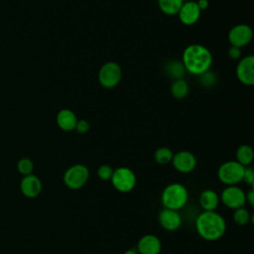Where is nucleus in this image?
Wrapping results in <instances>:
<instances>
[{
    "label": "nucleus",
    "instance_id": "1",
    "mask_svg": "<svg viewBox=\"0 0 254 254\" xmlns=\"http://www.w3.org/2000/svg\"><path fill=\"white\" fill-rule=\"evenodd\" d=\"M182 63L186 71L199 75L210 68L212 55L206 47L200 44H190L183 52Z\"/></svg>",
    "mask_w": 254,
    "mask_h": 254
},
{
    "label": "nucleus",
    "instance_id": "2",
    "mask_svg": "<svg viewBox=\"0 0 254 254\" xmlns=\"http://www.w3.org/2000/svg\"><path fill=\"white\" fill-rule=\"evenodd\" d=\"M226 221L216 211H202L195 219L197 234L206 241H216L226 232Z\"/></svg>",
    "mask_w": 254,
    "mask_h": 254
},
{
    "label": "nucleus",
    "instance_id": "3",
    "mask_svg": "<svg viewBox=\"0 0 254 254\" xmlns=\"http://www.w3.org/2000/svg\"><path fill=\"white\" fill-rule=\"evenodd\" d=\"M189 199L187 188L180 183H171L166 186L161 194V202L164 208L180 210Z\"/></svg>",
    "mask_w": 254,
    "mask_h": 254
},
{
    "label": "nucleus",
    "instance_id": "4",
    "mask_svg": "<svg viewBox=\"0 0 254 254\" xmlns=\"http://www.w3.org/2000/svg\"><path fill=\"white\" fill-rule=\"evenodd\" d=\"M245 167L237 161L222 163L217 170L218 180L225 186H237L242 182Z\"/></svg>",
    "mask_w": 254,
    "mask_h": 254
},
{
    "label": "nucleus",
    "instance_id": "5",
    "mask_svg": "<svg viewBox=\"0 0 254 254\" xmlns=\"http://www.w3.org/2000/svg\"><path fill=\"white\" fill-rule=\"evenodd\" d=\"M110 181L113 188L123 193L131 191L137 183L135 173L128 167H119L113 170Z\"/></svg>",
    "mask_w": 254,
    "mask_h": 254
},
{
    "label": "nucleus",
    "instance_id": "6",
    "mask_svg": "<svg viewBox=\"0 0 254 254\" xmlns=\"http://www.w3.org/2000/svg\"><path fill=\"white\" fill-rule=\"evenodd\" d=\"M89 179V170L85 165L75 164L66 169L63 180L64 185L73 190L81 189Z\"/></svg>",
    "mask_w": 254,
    "mask_h": 254
},
{
    "label": "nucleus",
    "instance_id": "7",
    "mask_svg": "<svg viewBox=\"0 0 254 254\" xmlns=\"http://www.w3.org/2000/svg\"><path fill=\"white\" fill-rule=\"evenodd\" d=\"M98 81L105 88L117 86L122 78V69L119 64L115 62H106L98 70Z\"/></svg>",
    "mask_w": 254,
    "mask_h": 254
},
{
    "label": "nucleus",
    "instance_id": "8",
    "mask_svg": "<svg viewBox=\"0 0 254 254\" xmlns=\"http://www.w3.org/2000/svg\"><path fill=\"white\" fill-rule=\"evenodd\" d=\"M219 199L227 208L233 210L244 206L246 203L245 191L238 186H226L221 191Z\"/></svg>",
    "mask_w": 254,
    "mask_h": 254
},
{
    "label": "nucleus",
    "instance_id": "9",
    "mask_svg": "<svg viewBox=\"0 0 254 254\" xmlns=\"http://www.w3.org/2000/svg\"><path fill=\"white\" fill-rule=\"evenodd\" d=\"M253 38V31L249 25L238 24L233 26L228 32V41L230 46L243 48L247 46Z\"/></svg>",
    "mask_w": 254,
    "mask_h": 254
},
{
    "label": "nucleus",
    "instance_id": "10",
    "mask_svg": "<svg viewBox=\"0 0 254 254\" xmlns=\"http://www.w3.org/2000/svg\"><path fill=\"white\" fill-rule=\"evenodd\" d=\"M235 72L242 84L252 86L254 84V57L249 55L241 58L236 65Z\"/></svg>",
    "mask_w": 254,
    "mask_h": 254
},
{
    "label": "nucleus",
    "instance_id": "11",
    "mask_svg": "<svg viewBox=\"0 0 254 254\" xmlns=\"http://www.w3.org/2000/svg\"><path fill=\"white\" fill-rule=\"evenodd\" d=\"M171 163L178 172L183 174H189L196 167V159L190 151H179L175 153Z\"/></svg>",
    "mask_w": 254,
    "mask_h": 254
},
{
    "label": "nucleus",
    "instance_id": "12",
    "mask_svg": "<svg viewBox=\"0 0 254 254\" xmlns=\"http://www.w3.org/2000/svg\"><path fill=\"white\" fill-rule=\"evenodd\" d=\"M158 221L163 229L166 231H177L183 222L182 216L178 210L163 208L158 215Z\"/></svg>",
    "mask_w": 254,
    "mask_h": 254
},
{
    "label": "nucleus",
    "instance_id": "13",
    "mask_svg": "<svg viewBox=\"0 0 254 254\" xmlns=\"http://www.w3.org/2000/svg\"><path fill=\"white\" fill-rule=\"evenodd\" d=\"M201 11L198 8L196 2L194 1H188L184 2L179 13V19L182 24L186 26L194 25L200 18Z\"/></svg>",
    "mask_w": 254,
    "mask_h": 254
},
{
    "label": "nucleus",
    "instance_id": "14",
    "mask_svg": "<svg viewBox=\"0 0 254 254\" xmlns=\"http://www.w3.org/2000/svg\"><path fill=\"white\" fill-rule=\"evenodd\" d=\"M136 249L139 254H160L162 243L158 236L146 234L138 240Z\"/></svg>",
    "mask_w": 254,
    "mask_h": 254
},
{
    "label": "nucleus",
    "instance_id": "15",
    "mask_svg": "<svg viewBox=\"0 0 254 254\" xmlns=\"http://www.w3.org/2000/svg\"><path fill=\"white\" fill-rule=\"evenodd\" d=\"M42 188L41 180L33 174L23 177L20 183L21 192L28 198L37 197L41 193Z\"/></svg>",
    "mask_w": 254,
    "mask_h": 254
},
{
    "label": "nucleus",
    "instance_id": "16",
    "mask_svg": "<svg viewBox=\"0 0 254 254\" xmlns=\"http://www.w3.org/2000/svg\"><path fill=\"white\" fill-rule=\"evenodd\" d=\"M57 124L58 126L65 132H69L75 129L77 122V117L74 112L68 108H64L57 114Z\"/></svg>",
    "mask_w": 254,
    "mask_h": 254
},
{
    "label": "nucleus",
    "instance_id": "17",
    "mask_svg": "<svg viewBox=\"0 0 254 254\" xmlns=\"http://www.w3.org/2000/svg\"><path fill=\"white\" fill-rule=\"evenodd\" d=\"M219 196L213 190H204L200 192L198 202L203 211H215L219 204Z\"/></svg>",
    "mask_w": 254,
    "mask_h": 254
},
{
    "label": "nucleus",
    "instance_id": "18",
    "mask_svg": "<svg viewBox=\"0 0 254 254\" xmlns=\"http://www.w3.org/2000/svg\"><path fill=\"white\" fill-rule=\"evenodd\" d=\"M164 70H165L166 74L169 77L173 78L174 80L183 78V76L186 72V69L184 67L183 63L181 61H178V60L168 61L165 64V66H164Z\"/></svg>",
    "mask_w": 254,
    "mask_h": 254
},
{
    "label": "nucleus",
    "instance_id": "19",
    "mask_svg": "<svg viewBox=\"0 0 254 254\" xmlns=\"http://www.w3.org/2000/svg\"><path fill=\"white\" fill-rule=\"evenodd\" d=\"M235 158L239 164H241L244 167H248L252 164L254 159V152L251 146L243 144L240 145L235 153Z\"/></svg>",
    "mask_w": 254,
    "mask_h": 254
},
{
    "label": "nucleus",
    "instance_id": "20",
    "mask_svg": "<svg viewBox=\"0 0 254 254\" xmlns=\"http://www.w3.org/2000/svg\"><path fill=\"white\" fill-rule=\"evenodd\" d=\"M183 3L184 0H158L160 10L168 16L178 15Z\"/></svg>",
    "mask_w": 254,
    "mask_h": 254
},
{
    "label": "nucleus",
    "instance_id": "21",
    "mask_svg": "<svg viewBox=\"0 0 254 254\" xmlns=\"http://www.w3.org/2000/svg\"><path fill=\"white\" fill-rule=\"evenodd\" d=\"M190 92V86L184 78L175 79L171 85V94L177 99H184Z\"/></svg>",
    "mask_w": 254,
    "mask_h": 254
},
{
    "label": "nucleus",
    "instance_id": "22",
    "mask_svg": "<svg viewBox=\"0 0 254 254\" xmlns=\"http://www.w3.org/2000/svg\"><path fill=\"white\" fill-rule=\"evenodd\" d=\"M232 218L235 224L239 226H244L253 220V215L249 212V210L246 207L242 206L233 210Z\"/></svg>",
    "mask_w": 254,
    "mask_h": 254
},
{
    "label": "nucleus",
    "instance_id": "23",
    "mask_svg": "<svg viewBox=\"0 0 254 254\" xmlns=\"http://www.w3.org/2000/svg\"><path fill=\"white\" fill-rule=\"evenodd\" d=\"M173 156V151L168 147H160L154 153V159L160 165H166L171 163Z\"/></svg>",
    "mask_w": 254,
    "mask_h": 254
},
{
    "label": "nucleus",
    "instance_id": "24",
    "mask_svg": "<svg viewBox=\"0 0 254 254\" xmlns=\"http://www.w3.org/2000/svg\"><path fill=\"white\" fill-rule=\"evenodd\" d=\"M17 170L23 177L31 175L34 171V164L29 158H22L17 163Z\"/></svg>",
    "mask_w": 254,
    "mask_h": 254
},
{
    "label": "nucleus",
    "instance_id": "25",
    "mask_svg": "<svg viewBox=\"0 0 254 254\" xmlns=\"http://www.w3.org/2000/svg\"><path fill=\"white\" fill-rule=\"evenodd\" d=\"M198 80L202 86L211 87L216 83V75L214 72L208 69L198 75Z\"/></svg>",
    "mask_w": 254,
    "mask_h": 254
},
{
    "label": "nucleus",
    "instance_id": "26",
    "mask_svg": "<svg viewBox=\"0 0 254 254\" xmlns=\"http://www.w3.org/2000/svg\"><path fill=\"white\" fill-rule=\"evenodd\" d=\"M113 174V169L109 165H101L97 169V176L102 181H110Z\"/></svg>",
    "mask_w": 254,
    "mask_h": 254
},
{
    "label": "nucleus",
    "instance_id": "27",
    "mask_svg": "<svg viewBox=\"0 0 254 254\" xmlns=\"http://www.w3.org/2000/svg\"><path fill=\"white\" fill-rule=\"evenodd\" d=\"M242 182H244L249 187L253 188V186H254V170L250 166L245 167Z\"/></svg>",
    "mask_w": 254,
    "mask_h": 254
},
{
    "label": "nucleus",
    "instance_id": "28",
    "mask_svg": "<svg viewBox=\"0 0 254 254\" xmlns=\"http://www.w3.org/2000/svg\"><path fill=\"white\" fill-rule=\"evenodd\" d=\"M74 130H76L80 134H84V133L88 132V130H89V123H88V121H86L84 119L77 120Z\"/></svg>",
    "mask_w": 254,
    "mask_h": 254
},
{
    "label": "nucleus",
    "instance_id": "29",
    "mask_svg": "<svg viewBox=\"0 0 254 254\" xmlns=\"http://www.w3.org/2000/svg\"><path fill=\"white\" fill-rule=\"evenodd\" d=\"M227 55L231 60H240L241 58V49L237 47L230 46V48L227 51Z\"/></svg>",
    "mask_w": 254,
    "mask_h": 254
},
{
    "label": "nucleus",
    "instance_id": "30",
    "mask_svg": "<svg viewBox=\"0 0 254 254\" xmlns=\"http://www.w3.org/2000/svg\"><path fill=\"white\" fill-rule=\"evenodd\" d=\"M245 197H246V203L249 204V206L254 207V190L251 188L245 192Z\"/></svg>",
    "mask_w": 254,
    "mask_h": 254
},
{
    "label": "nucleus",
    "instance_id": "31",
    "mask_svg": "<svg viewBox=\"0 0 254 254\" xmlns=\"http://www.w3.org/2000/svg\"><path fill=\"white\" fill-rule=\"evenodd\" d=\"M196 4H197L198 8L200 9V11H203V10H205V9L208 8V6H209V1H208V0H198V1L196 2Z\"/></svg>",
    "mask_w": 254,
    "mask_h": 254
},
{
    "label": "nucleus",
    "instance_id": "32",
    "mask_svg": "<svg viewBox=\"0 0 254 254\" xmlns=\"http://www.w3.org/2000/svg\"><path fill=\"white\" fill-rule=\"evenodd\" d=\"M123 254H139L138 253V251H137V249L136 248H130V249H127Z\"/></svg>",
    "mask_w": 254,
    "mask_h": 254
}]
</instances>
